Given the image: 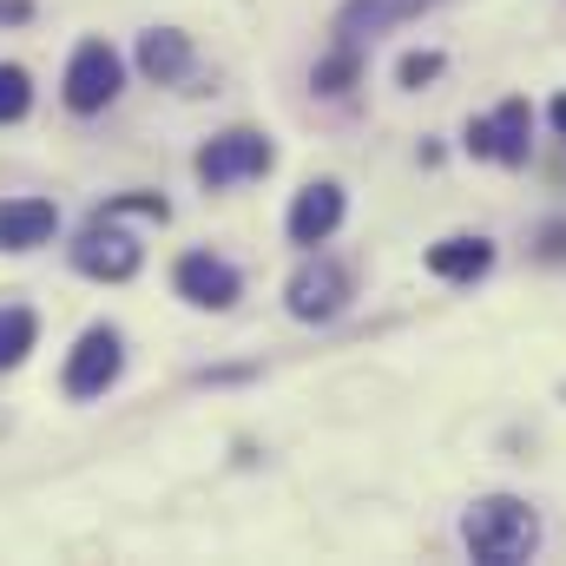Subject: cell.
Masks as SVG:
<instances>
[{"mask_svg": "<svg viewBox=\"0 0 566 566\" xmlns=\"http://www.w3.org/2000/svg\"><path fill=\"white\" fill-rule=\"evenodd\" d=\"M461 541H468V554H474V560L514 566V560H527V554L541 547V521H534V507H521L514 494H494V501L468 507Z\"/></svg>", "mask_w": 566, "mask_h": 566, "instance_id": "6da1fadb", "label": "cell"}, {"mask_svg": "<svg viewBox=\"0 0 566 566\" xmlns=\"http://www.w3.org/2000/svg\"><path fill=\"white\" fill-rule=\"evenodd\" d=\"M271 139L264 133H224V139H211L198 151V178L218 191V185H238V178H258V171H271Z\"/></svg>", "mask_w": 566, "mask_h": 566, "instance_id": "7a4b0ae2", "label": "cell"}, {"mask_svg": "<svg viewBox=\"0 0 566 566\" xmlns=\"http://www.w3.org/2000/svg\"><path fill=\"white\" fill-rule=\"evenodd\" d=\"M113 93H119V53L106 40H86L73 53V66H66V106L99 113V106H113Z\"/></svg>", "mask_w": 566, "mask_h": 566, "instance_id": "3957f363", "label": "cell"}, {"mask_svg": "<svg viewBox=\"0 0 566 566\" xmlns=\"http://www.w3.org/2000/svg\"><path fill=\"white\" fill-rule=\"evenodd\" d=\"M527 133H534L527 99H507V106H494L488 119L468 126V151L474 158H501V165H527Z\"/></svg>", "mask_w": 566, "mask_h": 566, "instance_id": "277c9868", "label": "cell"}, {"mask_svg": "<svg viewBox=\"0 0 566 566\" xmlns=\"http://www.w3.org/2000/svg\"><path fill=\"white\" fill-rule=\"evenodd\" d=\"M73 264L86 271V277H106V283H126L139 271V244L126 238V231H113L106 218H93L86 231H80V244H73Z\"/></svg>", "mask_w": 566, "mask_h": 566, "instance_id": "5b68a950", "label": "cell"}, {"mask_svg": "<svg viewBox=\"0 0 566 566\" xmlns=\"http://www.w3.org/2000/svg\"><path fill=\"white\" fill-rule=\"evenodd\" d=\"M119 363H126L119 336L113 329H86L80 349H73V363H66V396H106L113 376H119Z\"/></svg>", "mask_w": 566, "mask_h": 566, "instance_id": "8992f818", "label": "cell"}, {"mask_svg": "<svg viewBox=\"0 0 566 566\" xmlns=\"http://www.w3.org/2000/svg\"><path fill=\"white\" fill-rule=\"evenodd\" d=\"M178 296L198 303V310H231L238 303V271L211 251H191V258H178Z\"/></svg>", "mask_w": 566, "mask_h": 566, "instance_id": "52a82bcc", "label": "cell"}, {"mask_svg": "<svg viewBox=\"0 0 566 566\" xmlns=\"http://www.w3.org/2000/svg\"><path fill=\"white\" fill-rule=\"evenodd\" d=\"M343 296H349V271H343V264H303V271L290 277V310H296L303 323H329V316L343 310Z\"/></svg>", "mask_w": 566, "mask_h": 566, "instance_id": "ba28073f", "label": "cell"}, {"mask_svg": "<svg viewBox=\"0 0 566 566\" xmlns=\"http://www.w3.org/2000/svg\"><path fill=\"white\" fill-rule=\"evenodd\" d=\"M422 7H434V0H349V7L336 13V40H343V46H363V40H376V33H389V27L416 20Z\"/></svg>", "mask_w": 566, "mask_h": 566, "instance_id": "9c48e42d", "label": "cell"}, {"mask_svg": "<svg viewBox=\"0 0 566 566\" xmlns=\"http://www.w3.org/2000/svg\"><path fill=\"white\" fill-rule=\"evenodd\" d=\"M53 224H60V211L46 198H7L0 205V251H33L53 238Z\"/></svg>", "mask_w": 566, "mask_h": 566, "instance_id": "30bf717a", "label": "cell"}, {"mask_svg": "<svg viewBox=\"0 0 566 566\" xmlns=\"http://www.w3.org/2000/svg\"><path fill=\"white\" fill-rule=\"evenodd\" d=\"M336 224H343V191H336V185H310V191L296 198V211H290V238H296V244H323Z\"/></svg>", "mask_w": 566, "mask_h": 566, "instance_id": "8fae6325", "label": "cell"}, {"mask_svg": "<svg viewBox=\"0 0 566 566\" xmlns=\"http://www.w3.org/2000/svg\"><path fill=\"white\" fill-rule=\"evenodd\" d=\"M139 66L158 80V86L185 80V73H191V40H185V33H171V27L145 33V40H139Z\"/></svg>", "mask_w": 566, "mask_h": 566, "instance_id": "7c38bea8", "label": "cell"}, {"mask_svg": "<svg viewBox=\"0 0 566 566\" xmlns=\"http://www.w3.org/2000/svg\"><path fill=\"white\" fill-rule=\"evenodd\" d=\"M488 264H494V251H488L481 238H448V244L428 251V271H434V277H454V283H474Z\"/></svg>", "mask_w": 566, "mask_h": 566, "instance_id": "4fadbf2b", "label": "cell"}, {"mask_svg": "<svg viewBox=\"0 0 566 566\" xmlns=\"http://www.w3.org/2000/svg\"><path fill=\"white\" fill-rule=\"evenodd\" d=\"M33 310H0V369H13L27 349H33Z\"/></svg>", "mask_w": 566, "mask_h": 566, "instance_id": "5bb4252c", "label": "cell"}, {"mask_svg": "<svg viewBox=\"0 0 566 566\" xmlns=\"http://www.w3.org/2000/svg\"><path fill=\"white\" fill-rule=\"evenodd\" d=\"M356 73H363L356 46H336V53L316 66V93H349V86H356Z\"/></svg>", "mask_w": 566, "mask_h": 566, "instance_id": "9a60e30c", "label": "cell"}, {"mask_svg": "<svg viewBox=\"0 0 566 566\" xmlns=\"http://www.w3.org/2000/svg\"><path fill=\"white\" fill-rule=\"evenodd\" d=\"M27 106H33V86H27V73H20V66H0V126L27 119Z\"/></svg>", "mask_w": 566, "mask_h": 566, "instance_id": "2e32d148", "label": "cell"}, {"mask_svg": "<svg viewBox=\"0 0 566 566\" xmlns=\"http://www.w3.org/2000/svg\"><path fill=\"white\" fill-rule=\"evenodd\" d=\"M434 73H441V53H409L402 60V86H428Z\"/></svg>", "mask_w": 566, "mask_h": 566, "instance_id": "e0dca14e", "label": "cell"}, {"mask_svg": "<svg viewBox=\"0 0 566 566\" xmlns=\"http://www.w3.org/2000/svg\"><path fill=\"white\" fill-rule=\"evenodd\" d=\"M547 258H566V231H547Z\"/></svg>", "mask_w": 566, "mask_h": 566, "instance_id": "ac0fdd59", "label": "cell"}, {"mask_svg": "<svg viewBox=\"0 0 566 566\" xmlns=\"http://www.w3.org/2000/svg\"><path fill=\"white\" fill-rule=\"evenodd\" d=\"M554 126H560V133H566V93H560V99H554Z\"/></svg>", "mask_w": 566, "mask_h": 566, "instance_id": "d6986e66", "label": "cell"}]
</instances>
